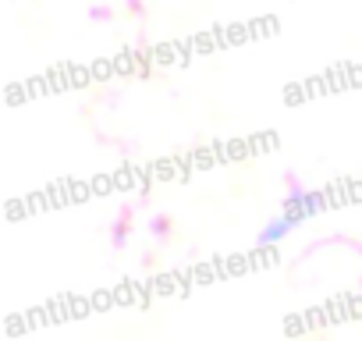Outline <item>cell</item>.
Masks as SVG:
<instances>
[{
	"instance_id": "1",
	"label": "cell",
	"mask_w": 362,
	"mask_h": 341,
	"mask_svg": "<svg viewBox=\"0 0 362 341\" xmlns=\"http://www.w3.org/2000/svg\"><path fill=\"white\" fill-rule=\"evenodd\" d=\"M305 214H309V210H298V207H281V210H277V214L263 224V231L256 235V242H259V245H274V242L288 238V235H291V231L305 221Z\"/></svg>"
},
{
	"instance_id": "2",
	"label": "cell",
	"mask_w": 362,
	"mask_h": 341,
	"mask_svg": "<svg viewBox=\"0 0 362 341\" xmlns=\"http://www.w3.org/2000/svg\"><path fill=\"white\" fill-rule=\"evenodd\" d=\"M132 224H135V210H132V207H121L117 217H114V224H110V242H114V249H124V242H128V235H132Z\"/></svg>"
},
{
	"instance_id": "3",
	"label": "cell",
	"mask_w": 362,
	"mask_h": 341,
	"mask_svg": "<svg viewBox=\"0 0 362 341\" xmlns=\"http://www.w3.org/2000/svg\"><path fill=\"white\" fill-rule=\"evenodd\" d=\"M149 235H153V238H167V235H170V217H163V214L149 217Z\"/></svg>"
},
{
	"instance_id": "4",
	"label": "cell",
	"mask_w": 362,
	"mask_h": 341,
	"mask_svg": "<svg viewBox=\"0 0 362 341\" xmlns=\"http://www.w3.org/2000/svg\"><path fill=\"white\" fill-rule=\"evenodd\" d=\"M89 18H93V22H110L114 11H110V8H89Z\"/></svg>"
}]
</instances>
